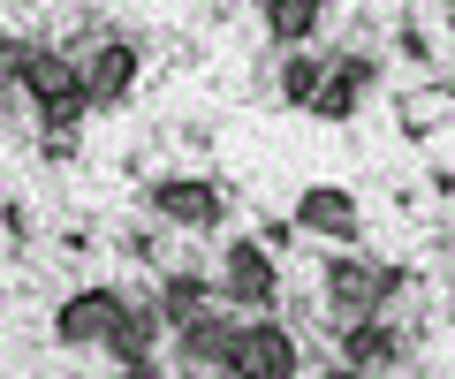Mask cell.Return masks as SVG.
<instances>
[{"label": "cell", "instance_id": "obj_6", "mask_svg": "<svg viewBox=\"0 0 455 379\" xmlns=\"http://www.w3.org/2000/svg\"><path fill=\"white\" fill-rule=\"evenodd\" d=\"M235 327H243V319L235 312H190L175 327V349H182V364H190V372H228V364H235Z\"/></svg>", "mask_w": 455, "mask_h": 379}, {"label": "cell", "instance_id": "obj_16", "mask_svg": "<svg viewBox=\"0 0 455 379\" xmlns=\"http://www.w3.org/2000/svg\"><path fill=\"white\" fill-rule=\"evenodd\" d=\"M84 114H92V99H84V91L38 99V130H46V137H76V130H84Z\"/></svg>", "mask_w": 455, "mask_h": 379}, {"label": "cell", "instance_id": "obj_2", "mask_svg": "<svg viewBox=\"0 0 455 379\" xmlns=\"http://www.w3.org/2000/svg\"><path fill=\"white\" fill-rule=\"evenodd\" d=\"M212 296L235 304V312H274L281 304V258L259 243V235H235L220 250V280H212Z\"/></svg>", "mask_w": 455, "mask_h": 379}, {"label": "cell", "instance_id": "obj_18", "mask_svg": "<svg viewBox=\"0 0 455 379\" xmlns=\"http://www.w3.org/2000/svg\"><path fill=\"white\" fill-rule=\"evenodd\" d=\"M259 243L266 250H289L296 243V220H259Z\"/></svg>", "mask_w": 455, "mask_h": 379}, {"label": "cell", "instance_id": "obj_10", "mask_svg": "<svg viewBox=\"0 0 455 379\" xmlns=\"http://www.w3.org/2000/svg\"><path fill=\"white\" fill-rule=\"evenodd\" d=\"M296 228L304 235H326V243H357V198H349V190H334V182H311L304 198H296Z\"/></svg>", "mask_w": 455, "mask_h": 379}, {"label": "cell", "instance_id": "obj_1", "mask_svg": "<svg viewBox=\"0 0 455 379\" xmlns=\"http://www.w3.org/2000/svg\"><path fill=\"white\" fill-rule=\"evenodd\" d=\"M403 288H410V265H372V258H334L319 273V296L334 312V327L341 319H364V312H387Z\"/></svg>", "mask_w": 455, "mask_h": 379}, {"label": "cell", "instance_id": "obj_12", "mask_svg": "<svg viewBox=\"0 0 455 379\" xmlns=\"http://www.w3.org/2000/svg\"><path fill=\"white\" fill-rule=\"evenodd\" d=\"M152 334H160V304H130V312L114 319V334H107V357L122 364V372H152Z\"/></svg>", "mask_w": 455, "mask_h": 379}, {"label": "cell", "instance_id": "obj_4", "mask_svg": "<svg viewBox=\"0 0 455 379\" xmlns=\"http://www.w3.org/2000/svg\"><path fill=\"white\" fill-rule=\"evenodd\" d=\"M145 205L167 220V228H190V235H205V228H220V220H228V190H220V182H205V175H160L145 190Z\"/></svg>", "mask_w": 455, "mask_h": 379}, {"label": "cell", "instance_id": "obj_8", "mask_svg": "<svg viewBox=\"0 0 455 379\" xmlns=\"http://www.w3.org/2000/svg\"><path fill=\"white\" fill-rule=\"evenodd\" d=\"M372 83H379V61H372V53H349V61H334V68L319 76V91H311L304 114H319V122H349V114L364 107V91H372Z\"/></svg>", "mask_w": 455, "mask_h": 379}, {"label": "cell", "instance_id": "obj_11", "mask_svg": "<svg viewBox=\"0 0 455 379\" xmlns=\"http://www.w3.org/2000/svg\"><path fill=\"white\" fill-rule=\"evenodd\" d=\"M16 91L23 99H61V91H84V68H76V53L68 46H38L31 38V53H23V68H16Z\"/></svg>", "mask_w": 455, "mask_h": 379}, {"label": "cell", "instance_id": "obj_19", "mask_svg": "<svg viewBox=\"0 0 455 379\" xmlns=\"http://www.w3.org/2000/svg\"><path fill=\"white\" fill-rule=\"evenodd\" d=\"M448 16H455V0H448Z\"/></svg>", "mask_w": 455, "mask_h": 379}, {"label": "cell", "instance_id": "obj_9", "mask_svg": "<svg viewBox=\"0 0 455 379\" xmlns=\"http://www.w3.org/2000/svg\"><path fill=\"white\" fill-rule=\"evenodd\" d=\"M341 372H395L403 364V334L387 327L379 312H364V319H341Z\"/></svg>", "mask_w": 455, "mask_h": 379}, {"label": "cell", "instance_id": "obj_15", "mask_svg": "<svg viewBox=\"0 0 455 379\" xmlns=\"http://www.w3.org/2000/svg\"><path fill=\"white\" fill-rule=\"evenodd\" d=\"M319 76H326V61H319V53H304V46H296L289 61H281V99H289V107H311Z\"/></svg>", "mask_w": 455, "mask_h": 379}, {"label": "cell", "instance_id": "obj_17", "mask_svg": "<svg viewBox=\"0 0 455 379\" xmlns=\"http://www.w3.org/2000/svg\"><path fill=\"white\" fill-rule=\"evenodd\" d=\"M23 53H31V38H0V83H16Z\"/></svg>", "mask_w": 455, "mask_h": 379}, {"label": "cell", "instance_id": "obj_5", "mask_svg": "<svg viewBox=\"0 0 455 379\" xmlns=\"http://www.w3.org/2000/svg\"><path fill=\"white\" fill-rule=\"evenodd\" d=\"M122 312H130L122 288H76V296L53 312V342H61V349H107V334H114Z\"/></svg>", "mask_w": 455, "mask_h": 379}, {"label": "cell", "instance_id": "obj_7", "mask_svg": "<svg viewBox=\"0 0 455 379\" xmlns=\"http://www.w3.org/2000/svg\"><path fill=\"white\" fill-rule=\"evenodd\" d=\"M76 68H84V99L92 107H122L137 91V46L130 38H99L92 53H76Z\"/></svg>", "mask_w": 455, "mask_h": 379}, {"label": "cell", "instance_id": "obj_3", "mask_svg": "<svg viewBox=\"0 0 455 379\" xmlns=\"http://www.w3.org/2000/svg\"><path fill=\"white\" fill-rule=\"evenodd\" d=\"M235 379H296L304 372V349H296V334L281 327L274 312H243V327H235V364H228Z\"/></svg>", "mask_w": 455, "mask_h": 379}, {"label": "cell", "instance_id": "obj_13", "mask_svg": "<svg viewBox=\"0 0 455 379\" xmlns=\"http://www.w3.org/2000/svg\"><path fill=\"white\" fill-rule=\"evenodd\" d=\"M259 16H266V38L274 46H304V38H319L326 0H259Z\"/></svg>", "mask_w": 455, "mask_h": 379}, {"label": "cell", "instance_id": "obj_14", "mask_svg": "<svg viewBox=\"0 0 455 379\" xmlns=\"http://www.w3.org/2000/svg\"><path fill=\"white\" fill-rule=\"evenodd\" d=\"M212 304V280L205 273H167L160 280V327H182L190 312H205Z\"/></svg>", "mask_w": 455, "mask_h": 379}]
</instances>
